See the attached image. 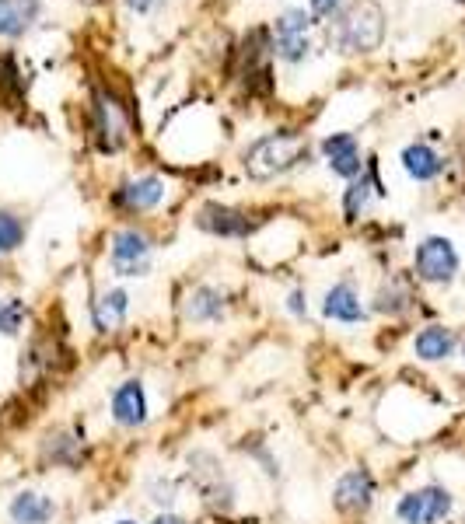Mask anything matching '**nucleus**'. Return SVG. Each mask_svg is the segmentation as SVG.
Returning <instances> with one entry per match:
<instances>
[{
	"instance_id": "1",
	"label": "nucleus",
	"mask_w": 465,
	"mask_h": 524,
	"mask_svg": "<svg viewBox=\"0 0 465 524\" xmlns=\"http://www.w3.org/2000/svg\"><path fill=\"white\" fill-rule=\"evenodd\" d=\"M385 39V11L378 0H354L343 7L336 25L329 28V42L340 53H375Z\"/></svg>"
},
{
	"instance_id": "2",
	"label": "nucleus",
	"mask_w": 465,
	"mask_h": 524,
	"mask_svg": "<svg viewBox=\"0 0 465 524\" xmlns=\"http://www.w3.org/2000/svg\"><path fill=\"white\" fill-rule=\"evenodd\" d=\"M305 158H308V140L301 133H270V137L256 140L245 151V172H249V179L266 182L291 172Z\"/></svg>"
},
{
	"instance_id": "3",
	"label": "nucleus",
	"mask_w": 465,
	"mask_h": 524,
	"mask_svg": "<svg viewBox=\"0 0 465 524\" xmlns=\"http://www.w3.org/2000/svg\"><path fill=\"white\" fill-rule=\"evenodd\" d=\"M91 112H95V133L102 151H119L130 140V112L119 102V95H112L109 88L98 84L91 91Z\"/></svg>"
},
{
	"instance_id": "4",
	"label": "nucleus",
	"mask_w": 465,
	"mask_h": 524,
	"mask_svg": "<svg viewBox=\"0 0 465 524\" xmlns=\"http://www.w3.org/2000/svg\"><path fill=\"white\" fill-rule=\"evenodd\" d=\"M399 521L403 524H438L452 514V493L441 490V486H424V490H413L399 500L396 507Z\"/></svg>"
},
{
	"instance_id": "5",
	"label": "nucleus",
	"mask_w": 465,
	"mask_h": 524,
	"mask_svg": "<svg viewBox=\"0 0 465 524\" xmlns=\"http://www.w3.org/2000/svg\"><path fill=\"white\" fill-rule=\"evenodd\" d=\"M109 259L119 276H144L147 269H151V238L137 228L116 231V235H112Z\"/></svg>"
},
{
	"instance_id": "6",
	"label": "nucleus",
	"mask_w": 465,
	"mask_h": 524,
	"mask_svg": "<svg viewBox=\"0 0 465 524\" xmlns=\"http://www.w3.org/2000/svg\"><path fill=\"white\" fill-rule=\"evenodd\" d=\"M413 266H417L420 280L448 283V280H455V273H459V252H455V245L448 242V238H424Z\"/></svg>"
},
{
	"instance_id": "7",
	"label": "nucleus",
	"mask_w": 465,
	"mask_h": 524,
	"mask_svg": "<svg viewBox=\"0 0 465 524\" xmlns=\"http://www.w3.org/2000/svg\"><path fill=\"white\" fill-rule=\"evenodd\" d=\"M375 504V476L368 469H350L333 490V507L340 514H364Z\"/></svg>"
},
{
	"instance_id": "8",
	"label": "nucleus",
	"mask_w": 465,
	"mask_h": 524,
	"mask_svg": "<svg viewBox=\"0 0 465 524\" xmlns=\"http://www.w3.org/2000/svg\"><path fill=\"white\" fill-rule=\"evenodd\" d=\"M196 224L217 238H249L256 231V221H249V214L221 207V203H207L200 210V217H196Z\"/></svg>"
},
{
	"instance_id": "9",
	"label": "nucleus",
	"mask_w": 465,
	"mask_h": 524,
	"mask_svg": "<svg viewBox=\"0 0 465 524\" xmlns=\"http://www.w3.org/2000/svg\"><path fill=\"white\" fill-rule=\"evenodd\" d=\"M165 200V182L158 175H144V179H130L116 189V203L130 214H144V210H154Z\"/></svg>"
},
{
	"instance_id": "10",
	"label": "nucleus",
	"mask_w": 465,
	"mask_h": 524,
	"mask_svg": "<svg viewBox=\"0 0 465 524\" xmlns=\"http://www.w3.org/2000/svg\"><path fill=\"white\" fill-rule=\"evenodd\" d=\"M112 420L119 427H144L147 423V395L140 381H123L112 395Z\"/></svg>"
},
{
	"instance_id": "11",
	"label": "nucleus",
	"mask_w": 465,
	"mask_h": 524,
	"mask_svg": "<svg viewBox=\"0 0 465 524\" xmlns=\"http://www.w3.org/2000/svg\"><path fill=\"white\" fill-rule=\"evenodd\" d=\"M322 151H326L329 158V168H333L336 175H343V179H357L361 175V147H357V140L350 137V133H336V137H329L326 144H322Z\"/></svg>"
},
{
	"instance_id": "12",
	"label": "nucleus",
	"mask_w": 465,
	"mask_h": 524,
	"mask_svg": "<svg viewBox=\"0 0 465 524\" xmlns=\"http://www.w3.org/2000/svg\"><path fill=\"white\" fill-rule=\"evenodd\" d=\"M322 311H326V318L343 325H357L364 318V304L361 294L354 290V283H336L326 294V301H322Z\"/></svg>"
},
{
	"instance_id": "13",
	"label": "nucleus",
	"mask_w": 465,
	"mask_h": 524,
	"mask_svg": "<svg viewBox=\"0 0 465 524\" xmlns=\"http://www.w3.org/2000/svg\"><path fill=\"white\" fill-rule=\"evenodd\" d=\"M126 311H130L126 290H105V294H98V301H91V318H95L98 332H116L126 322Z\"/></svg>"
},
{
	"instance_id": "14",
	"label": "nucleus",
	"mask_w": 465,
	"mask_h": 524,
	"mask_svg": "<svg viewBox=\"0 0 465 524\" xmlns=\"http://www.w3.org/2000/svg\"><path fill=\"white\" fill-rule=\"evenodd\" d=\"M39 18V0H0V35L18 39Z\"/></svg>"
},
{
	"instance_id": "15",
	"label": "nucleus",
	"mask_w": 465,
	"mask_h": 524,
	"mask_svg": "<svg viewBox=\"0 0 465 524\" xmlns=\"http://www.w3.org/2000/svg\"><path fill=\"white\" fill-rule=\"evenodd\" d=\"M56 514V504L35 490H25L11 500V521L14 524H46Z\"/></svg>"
},
{
	"instance_id": "16",
	"label": "nucleus",
	"mask_w": 465,
	"mask_h": 524,
	"mask_svg": "<svg viewBox=\"0 0 465 524\" xmlns=\"http://www.w3.org/2000/svg\"><path fill=\"white\" fill-rule=\"evenodd\" d=\"M413 350H417L420 360H445L452 357L455 350V332L445 329V325H427V329L413 339Z\"/></svg>"
},
{
	"instance_id": "17",
	"label": "nucleus",
	"mask_w": 465,
	"mask_h": 524,
	"mask_svg": "<svg viewBox=\"0 0 465 524\" xmlns=\"http://www.w3.org/2000/svg\"><path fill=\"white\" fill-rule=\"evenodd\" d=\"M224 315V294L214 287H196L186 301L189 322H217Z\"/></svg>"
},
{
	"instance_id": "18",
	"label": "nucleus",
	"mask_w": 465,
	"mask_h": 524,
	"mask_svg": "<svg viewBox=\"0 0 465 524\" xmlns=\"http://www.w3.org/2000/svg\"><path fill=\"white\" fill-rule=\"evenodd\" d=\"M403 168L417 182H431V179H438L441 175V158L427 144H410L403 151Z\"/></svg>"
},
{
	"instance_id": "19",
	"label": "nucleus",
	"mask_w": 465,
	"mask_h": 524,
	"mask_svg": "<svg viewBox=\"0 0 465 524\" xmlns=\"http://www.w3.org/2000/svg\"><path fill=\"white\" fill-rule=\"evenodd\" d=\"M371 189H382V186L371 182V179H364V175L350 179L347 196H343V214H347V221H357V217L364 214V207H368V200H371Z\"/></svg>"
},
{
	"instance_id": "20",
	"label": "nucleus",
	"mask_w": 465,
	"mask_h": 524,
	"mask_svg": "<svg viewBox=\"0 0 465 524\" xmlns=\"http://www.w3.org/2000/svg\"><path fill=\"white\" fill-rule=\"evenodd\" d=\"M25 221H21L18 214H11V210H0V256H7V252L21 249L25 245Z\"/></svg>"
},
{
	"instance_id": "21",
	"label": "nucleus",
	"mask_w": 465,
	"mask_h": 524,
	"mask_svg": "<svg viewBox=\"0 0 465 524\" xmlns=\"http://www.w3.org/2000/svg\"><path fill=\"white\" fill-rule=\"evenodd\" d=\"M25 322V304L18 297H0V336H18Z\"/></svg>"
},
{
	"instance_id": "22",
	"label": "nucleus",
	"mask_w": 465,
	"mask_h": 524,
	"mask_svg": "<svg viewBox=\"0 0 465 524\" xmlns=\"http://www.w3.org/2000/svg\"><path fill=\"white\" fill-rule=\"evenodd\" d=\"M406 304H410V290H406L399 280H392L389 287H382L375 308L378 311H389V315H399V311H406Z\"/></svg>"
},
{
	"instance_id": "23",
	"label": "nucleus",
	"mask_w": 465,
	"mask_h": 524,
	"mask_svg": "<svg viewBox=\"0 0 465 524\" xmlns=\"http://www.w3.org/2000/svg\"><path fill=\"white\" fill-rule=\"evenodd\" d=\"M273 53L284 56V60L298 63L308 56V35H277L273 39Z\"/></svg>"
},
{
	"instance_id": "24",
	"label": "nucleus",
	"mask_w": 465,
	"mask_h": 524,
	"mask_svg": "<svg viewBox=\"0 0 465 524\" xmlns=\"http://www.w3.org/2000/svg\"><path fill=\"white\" fill-rule=\"evenodd\" d=\"M277 35H308V14L301 7H291L277 18Z\"/></svg>"
},
{
	"instance_id": "25",
	"label": "nucleus",
	"mask_w": 465,
	"mask_h": 524,
	"mask_svg": "<svg viewBox=\"0 0 465 524\" xmlns=\"http://www.w3.org/2000/svg\"><path fill=\"white\" fill-rule=\"evenodd\" d=\"M161 4H165V0H126V7H130V11H137V14H154Z\"/></svg>"
},
{
	"instance_id": "26",
	"label": "nucleus",
	"mask_w": 465,
	"mask_h": 524,
	"mask_svg": "<svg viewBox=\"0 0 465 524\" xmlns=\"http://www.w3.org/2000/svg\"><path fill=\"white\" fill-rule=\"evenodd\" d=\"M336 7H340V0H312V14H315V18H329Z\"/></svg>"
},
{
	"instance_id": "27",
	"label": "nucleus",
	"mask_w": 465,
	"mask_h": 524,
	"mask_svg": "<svg viewBox=\"0 0 465 524\" xmlns=\"http://www.w3.org/2000/svg\"><path fill=\"white\" fill-rule=\"evenodd\" d=\"M291 311H294V315H305V311H308V301H305V294H301V290H294V294H291Z\"/></svg>"
},
{
	"instance_id": "28",
	"label": "nucleus",
	"mask_w": 465,
	"mask_h": 524,
	"mask_svg": "<svg viewBox=\"0 0 465 524\" xmlns=\"http://www.w3.org/2000/svg\"><path fill=\"white\" fill-rule=\"evenodd\" d=\"M151 524H189L186 518H179V514H158Z\"/></svg>"
},
{
	"instance_id": "29",
	"label": "nucleus",
	"mask_w": 465,
	"mask_h": 524,
	"mask_svg": "<svg viewBox=\"0 0 465 524\" xmlns=\"http://www.w3.org/2000/svg\"><path fill=\"white\" fill-rule=\"evenodd\" d=\"M84 4H98V0H84Z\"/></svg>"
},
{
	"instance_id": "30",
	"label": "nucleus",
	"mask_w": 465,
	"mask_h": 524,
	"mask_svg": "<svg viewBox=\"0 0 465 524\" xmlns=\"http://www.w3.org/2000/svg\"><path fill=\"white\" fill-rule=\"evenodd\" d=\"M119 524H137V521H119Z\"/></svg>"
},
{
	"instance_id": "31",
	"label": "nucleus",
	"mask_w": 465,
	"mask_h": 524,
	"mask_svg": "<svg viewBox=\"0 0 465 524\" xmlns=\"http://www.w3.org/2000/svg\"><path fill=\"white\" fill-rule=\"evenodd\" d=\"M462 353H465V346H462Z\"/></svg>"
},
{
	"instance_id": "32",
	"label": "nucleus",
	"mask_w": 465,
	"mask_h": 524,
	"mask_svg": "<svg viewBox=\"0 0 465 524\" xmlns=\"http://www.w3.org/2000/svg\"><path fill=\"white\" fill-rule=\"evenodd\" d=\"M462 4H465V0H462Z\"/></svg>"
}]
</instances>
